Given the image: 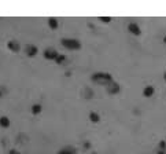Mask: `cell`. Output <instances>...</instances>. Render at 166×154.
<instances>
[{
  "label": "cell",
  "instance_id": "2",
  "mask_svg": "<svg viewBox=\"0 0 166 154\" xmlns=\"http://www.w3.org/2000/svg\"><path fill=\"white\" fill-rule=\"evenodd\" d=\"M60 44L67 48V50H80L81 48V41L77 39H70V37H63V39H60Z\"/></svg>",
  "mask_w": 166,
  "mask_h": 154
},
{
  "label": "cell",
  "instance_id": "3",
  "mask_svg": "<svg viewBox=\"0 0 166 154\" xmlns=\"http://www.w3.org/2000/svg\"><path fill=\"white\" fill-rule=\"evenodd\" d=\"M43 55H44V59H47V61H55L58 55H59V52L57 50H54V48H47V50H44Z\"/></svg>",
  "mask_w": 166,
  "mask_h": 154
},
{
  "label": "cell",
  "instance_id": "13",
  "mask_svg": "<svg viewBox=\"0 0 166 154\" xmlns=\"http://www.w3.org/2000/svg\"><path fill=\"white\" fill-rule=\"evenodd\" d=\"M58 154H76V150L71 149V147H65V149H62Z\"/></svg>",
  "mask_w": 166,
  "mask_h": 154
},
{
  "label": "cell",
  "instance_id": "10",
  "mask_svg": "<svg viewBox=\"0 0 166 154\" xmlns=\"http://www.w3.org/2000/svg\"><path fill=\"white\" fill-rule=\"evenodd\" d=\"M48 26L55 30V29H58V26H59V22H58V19L55 18V17H51V18H48Z\"/></svg>",
  "mask_w": 166,
  "mask_h": 154
},
{
  "label": "cell",
  "instance_id": "7",
  "mask_svg": "<svg viewBox=\"0 0 166 154\" xmlns=\"http://www.w3.org/2000/svg\"><path fill=\"white\" fill-rule=\"evenodd\" d=\"M37 51L39 50H37V47H36L35 44H28L26 48H25V52L29 58H33L35 55H37Z\"/></svg>",
  "mask_w": 166,
  "mask_h": 154
},
{
  "label": "cell",
  "instance_id": "6",
  "mask_svg": "<svg viewBox=\"0 0 166 154\" xmlns=\"http://www.w3.org/2000/svg\"><path fill=\"white\" fill-rule=\"evenodd\" d=\"M128 30H129L132 35H134V36H139L141 33L140 28H139V25L136 22H129V24H128Z\"/></svg>",
  "mask_w": 166,
  "mask_h": 154
},
{
  "label": "cell",
  "instance_id": "8",
  "mask_svg": "<svg viewBox=\"0 0 166 154\" xmlns=\"http://www.w3.org/2000/svg\"><path fill=\"white\" fill-rule=\"evenodd\" d=\"M154 92H155L154 87H152V85H147L144 90H143V97H144V98H151L152 95H154Z\"/></svg>",
  "mask_w": 166,
  "mask_h": 154
},
{
  "label": "cell",
  "instance_id": "17",
  "mask_svg": "<svg viewBox=\"0 0 166 154\" xmlns=\"http://www.w3.org/2000/svg\"><path fill=\"white\" fill-rule=\"evenodd\" d=\"M8 154H19V151H17L15 149H11V150L8 151Z\"/></svg>",
  "mask_w": 166,
  "mask_h": 154
},
{
  "label": "cell",
  "instance_id": "19",
  "mask_svg": "<svg viewBox=\"0 0 166 154\" xmlns=\"http://www.w3.org/2000/svg\"><path fill=\"white\" fill-rule=\"evenodd\" d=\"M156 154H165V151H163V150H158V153H156Z\"/></svg>",
  "mask_w": 166,
  "mask_h": 154
},
{
  "label": "cell",
  "instance_id": "20",
  "mask_svg": "<svg viewBox=\"0 0 166 154\" xmlns=\"http://www.w3.org/2000/svg\"><path fill=\"white\" fill-rule=\"evenodd\" d=\"M163 43H165V44H166V36H165V37H163Z\"/></svg>",
  "mask_w": 166,
  "mask_h": 154
},
{
  "label": "cell",
  "instance_id": "5",
  "mask_svg": "<svg viewBox=\"0 0 166 154\" xmlns=\"http://www.w3.org/2000/svg\"><path fill=\"white\" fill-rule=\"evenodd\" d=\"M6 46H7V48L11 51V52H19V50H21L19 43L15 41V40H8L7 43H6Z\"/></svg>",
  "mask_w": 166,
  "mask_h": 154
},
{
  "label": "cell",
  "instance_id": "16",
  "mask_svg": "<svg viewBox=\"0 0 166 154\" xmlns=\"http://www.w3.org/2000/svg\"><path fill=\"white\" fill-rule=\"evenodd\" d=\"M159 150L166 151V143H165V140H161V142H159Z\"/></svg>",
  "mask_w": 166,
  "mask_h": 154
},
{
  "label": "cell",
  "instance_id": "1",
  "mask_svg": "<svg viewBox=\"0 0 166 154\" xmlns=\"http://www.w3.org/2000/svg\"><path fill=\"white\" fill-rule=\"evenodd\" d=\"M91 80L98 83V84H102V85H109L110 83H113V76L110 74V73L98 72L91 76Z\"/></svg>",
  "mask_w": 166,
  "mask_h": 154
},
{
  "label": "cell",
  "instance_id": "14",
  "mask_svg": "<svg viewBox=\"0 0 166 154\" xmlns=\"http://www.w3.org/2000/svg\"><path fill=\"white\" fill-rule=\"evenodd\" d=\"M65 61H66V55H63V54H59V55H58V58H57V59H55V63H58V65H62Z\"/></svg>",
  "mask_w": 166,
  "mask_h": 154
},
{
  "label": "cell",
  "instance_id": "15",
  "mask_svg": "<svg viewBox=\"0 0 166 154\" xmlns=\"http://www.w3.org/2000/svg\"><path fill=\"white\" fill-rule=\"evenodd\" d=\"M111 17H99V21H102V22H104V24H109L110 21H111Z\"/></svg>",
  "mask_w": 166,
  "mask_h": 154
},
{
  "label": "cell",
  "instance_id": "12",
  "mask_svg": "<svg viewBox=\"0 0 166 154\" xmlns=\"http://www.w3.org/2000/svg\"><path fill=\"white\" fill-rule=\"evenodd\" d=\"M40 113H41V105L35 103L32 106V114L33 116H37V114H40Z\"/></svg>",
  "mask_w": 166,
  "mask_h": 154
},
{
  "label": "cell",
  "instance_id": "18",
  "mask_svg": "<svg viewBox=\"0 0 166 154\" xmlns=\"http://www.w3.org/2000/svg\"><path fill=\"white\" fill-rule=\"evenodd\" d=\"M3 94H4V90H3V88H0V98L3 97Z\"/></svg>",
  "mask_w": 166,
  "mask_h": 154
},
{
  "label": "cell",
  "instance_id": "21",
  "mask_svg": "<svg viewBox=\"0 0 166 154\" xmlns=\"http://www.w3.org/2000/svg\"><path fill=\"white\" fill-rule=\"evenodd\" d=\"M163 77H165V81H166V73H165V74H163Z\"/></svg>",
  "mask_w": 166,
  "mask_h": 154
},
{
  "label": "cell",
  "instance_id": "9",
  "mask_svg": "<svg viewBox=\"0 0 166 154\" xmlns=\"http://www.w3.org/2000/svg\"><path fill=\"white\" fill-rule=\"evenodd\" d=\"M0 127L1 128H8L10 127V118L7 116H1L0 117Z\"/></svg>",
  "mask_w": 166,
  "mask_h": 154
},
{
  "label": "cell",
  "instance_id": "11",
  "mask_svg": "<svg viewBox=\"0 0 166 154\" xmlns=\"http://www.w3.org/2000/svg\"><path fill=\"white\" fill-rule=\"evenodd\" d=\"M89 120H91L93 124H98V122L100 121V117L96 111H91V113H89Z\"/></svg>",
  "mask_w": 166,
  "mask_h": 154
},
{
  "label": "cell",
  "instance_id": "4",
  "mask_svg": "<svg viewBox=\"0 0 166 154\" xmlns=\"http://www.w3.org/2000/svg\"><path fill=\"white\" fill-rule=\"evenodd\" d=\"M106 90H107V92L110 94V95H115V94H118L120 92V84L118 83H115V81H113V83H110L109 85H106Z\"/></svg>",
  "mask_w": 166,
  "mask_h": 154
}]
</instances>
